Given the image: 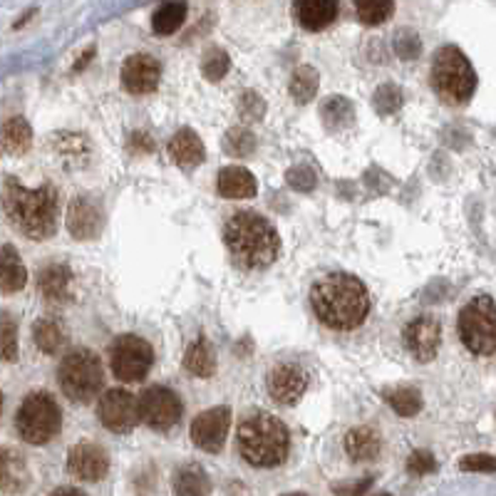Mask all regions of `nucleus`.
<instances>
[{"label": "nucleus", "instance_id": "obj_28", "mask_svg": "<svg viewBox=\"0 0 496 496\" xmlns=\"http://www.w3.org/2000/svg\"><path fill=\"white\" fill-rule=\"evenodd\" d=\"M321 117H323V124L328 130L343 132L355 122V109H353L350 99L328 98L323 102V107H321Z\"/></svg>", "mask_w": 496, "mask_h": 496}, {"label": "nucleus", "instance_id": "obj_36", "mask_svg": "<svg viewBox=\"0 0 496 496\" xmlns=\"http://www.w3.org/2000/svg\"><path fill=\"white\" fill-rule=\"evenodd\" d=\"M402 90H399L395 82H385L382 87H378V92H375V98H372V107L378 115H395L399 107H402Z\"/></svg>", "mask_w": 496, "mask_h": 496}, {"label": "nucleus", "instance_id": "obj_2", "mask_svg": "<svg viewBox=\"0 0 496 496\" xmlns=\"http://www.w3.org/2000/svg\"><path fill=\"white\" fill-rule=\"evenodd\" d=\"M3 211L15 231L33 241H45L57 231L60 218V194L53 184L40 189H25L15 179L3 186Z\"/></svg>", "mask_w": 496, "mask_h": 496}, {"label": "nucleus", "instance_id": "obj_32", "mask_svg": "<svg viewBox=\"0 0 496 496\" xmlns=\"http://www.w3.org/2000/svg\"><path fill=\"white\" fill-rule=\"evenodd\" d=\"M389 407L398 412L399 417H415L422 410V395L415 388H395L385 392Z\"/></svg>", "mask_w": 496, "mask_h": 496}, {"label": "nucleus", "instance_id": "obj_37", "mask_svg": "<svg viewBox=\"0 0 496 496\" xmlns=\"http://www.w3.org/2000/svg\"><path fill=\"white\" fill-rule=\"evenodd\" d=\"M228 67H231V60H228V55L224 50H209L204 55V65H201V73H204L206 80H211V82H218L221 77L227 75Z\"/></svg>", "mask_w": 496, "mask_h": 496}, {"label": "nucleus", "instance_id": "obj_17", "mask_svg": "<svg viewBox=\"0 0 496 496\" xmlns=\"http://www.w3.org/2000/svg\"><path fill=\"white\" fill-rule=\"evenodd\" d=\"M102 224H105V218H102V211H99L95 201L82 199V196H77V199L70 201V209H67V228H70V234L77 241H92V238H98L99 231H102Z\"/></svg>", "mask_w": 496, "mask_h": 496}, {"label": "nucleus", "instance_id": "obj_41", "mask_svg": "<svg viewBox=\"0 0 496 496\" xmlns=\"http://www.w3.org/2000/svg\"><path fill=\"white\" fill-rule=\"evenodd\" d=\"M437 469V459L432 457L430 452H412L410 459H407V472L415 476H424V475H432Z\"/></svg>", "mask_w": 496, "mask_h": 496}, {"label": "nucleus", "instance_id": "obj_31", "mask_svg": "<svg viewBox=\"0 0 496 496\" xmlns=\"http://www.w3.org/2000/svg\"><path fill=\"white\" fill-rule=\"evenodd\" d=\"M355 13L363 25H382L395 13V0H355Z\"/></svg>", "mask_w": 496, "mask_h": 496}, {"label": "nucleus", "instance_id": "obj_43", "mask_svg": "<svg viewBox=\"0 0 496 496\" xmlns=\"http://www.w3.org/2000/svg\"><path fill=\"white\" fill-rule=\"evenodd\" d=\"M132 147H140V150L144 151L154 150V144H151L150 137H147V134H140V132H137V134H132Z\"/></svg>", "mask_w": 496, "mask_h": 496}, {"label": "nucleus", "instance_id": "obj_14", "mask_svg": "<svg viewBox=\"0 0 496 496\" xmlns=\"http://www.w3.org/2000/svg\"><path fill=\"white\" fill-rule=\"evenodd\" d=\"M67 472L80 482H102L109 472L107 452L95 442L75 444L67 454Z\"/></svg>", "mask_w": 496, "mask_h": 496}, {"label": "nucleus", "instance_id": "obj_24", "mask_svg": "<svg viewBox=\"0 0 496 496\" xmlns=\"http://www.w3.org/2000/svg\"><path fill=\"white\" fill-rule=\"evenodd\" d=\"M382 449V440L372 427H355L346 434V452L353 462H372Z\"/></svg>", "mask_w": 496, "mask_h": 496}, {"label": "nucleus", "instance_id": "obj_27", "mask_svg": "<svg viewBox=\"0 0 496 496\" xmlns=\"http://www.w3.org/2000/svg\"><path fill=\"white\" fill-rule=\"evenodd\" d=\"M33 340L40 353H45V355H57L63 350V346H65V330L53 318H40L33 325Z\"/></svg>", "mask_w": 496, "mask_h": 496}, {"label": "nucleus", "instance_id": "obj_46", "mask_svg": "<svg viewBox=\"0 0 496 496\" xmlns=\"http://www.w3.org/2000/svg\"><path fill=\"white\" fill-rule=\"evenodd\" d=\"M0 412H3V392H0Z\"/></svg>", "mask_w": 496, "mask_h": 496}, {"label": "nucleus", "instance_id": "obj_5", "mask_svg": "<svg viewBox=\"0 0 496 496\" xmlns=\"http://www.w3.org/2000/svg\"><path fill=\"white\" fill-rule=\"evenodd\" d=\"M432 87H434L437 98L447 105H464L472 99L476 90V73L459 47L447 45L434 53Z\"/></svg>", "mask_w": 496, "mask_h": 496}, {"label": "nucleus", "instance_id": "obj_20", "mask_svg": "<svg viewBox=\"0 0 496 496\" xmlns=\"http://www.w3.org/2000/svg\"><path fill=\"white\" fill-rule=\"evenodd\" d=\"M169 157L182 169H194L204 162V141L199 140V134L194 130H179L169 141Z\"/></svg>", "mask_w": 496, "mask_h": 496}, {"label": "nucleus", "instance_id": "obj_44", "mask_svg": "<svg viewBox=\"0 0 496 496\" xmlns=\"http://www.w3.org/2000/svg\"><path fill=\"white\" fill-rule=\"evenodd\" d=\"M367 486H370V479H367L365 484H357V486H338L335 492H338V494H360V492H365Z\"/></svg>", "mask_w": 496, "mask_h": 496}, {"label": "nucleus", "instance_id": "obj_10", "mask_svg": "<svg viewBox=\"0 0 496 496\" xmlns=\"http://www.w3.org/2000/svg\"><path fill=\"white\" fill-rule=\"evenodd\" d=\"M182 399L174 389L154 385V388L141 392L140 415L154 432H169L172 427H176L182 420Z\"/></svg>", "mask_w": 496, "mask_h": 496}, {"label": "nucleus", "instance_id": "obj_42", "mask_svg": "<svg viewBox=\"0 0 496 496\" xmlns=\"http://www.w3.org/2000/svg\"><path fill=\"white\" fill-rule=\"evenodd\" d=\"M238 102H241L238 109H241V117L244 119H261L263 112H266V102L256 92H244Z\"/></svg>", "mask_w": 496, "mask_h": 496}, {"label": "nucleus", "instance_id": "obj_18", "mask_svg": "<svg viewBox=\"0 0 496 496\" xmlns=\"http://www.w3.org/2000/svg\"><path fill=\"white\" fill-rule=\"evenodd\" d=\"M38 291L47 303H67L73 298V270L65 263H50L38 273Z\"/></svg>", "mask_w": 496, "mask_h": 496}, {"label": "nucleus", "instance_id": "obj_4", "mask_svg": "<svg viewBox=\"0 0 496 496\" xmlns=\"http://www.w3.org/2000/svg\"><path fill=\"white\" fill-rule=\"evenodd\" d=\"M291 449V434L276 415H248L238 427V452L251 466L270 469L286 462Z\"/></svg>", "mask_w": 496, "mask_h": 496}, {"label": "nucleus", "instance_id": "obj_9", "mask_svg": "<svg viewBox=\"0 0 496 496\" xmlns=\"http://www.w3.org/2000/svg\"><path fill=\"white\" fill-rule=\"evenodd\" d=\"M151 363H154V350L140 335H122L115 340L112 353H109L112 372L122 382L144 380L151 370Z\"/></svg>", "mask_w": 496, "mask_h": 496}, {"label": "nucleus", "instance_id": "obj_8", "mask_svg": "<svg viewBox=\"0 0 496 496\" xmlns=\"http://www.w3.org/2000/svg\"><path fill=\"white\" fill-rule=\"evenodd\" d=\"M457 330L464 347L475 355L496 353V303L489 295H476L459 313Z\"/></svg>", "mask_w": 496, "mask_h": 496}, {"label": "nucleus", "instance_id": "obj_7", "mask_svg": "<svg viewBox=\"0 0 496 496\" xmlns=\"http://www.w3.org/2000/svg\"><path fill=\"white\" fill-rule=\"evenodd\" d=\"M15 430L28 444H47L63 430V412L47 392H30L15 415Z\"/></svg>", "mask_w": 496, "mask_h": 496}, {"label": "nucleus", "instance_id": "obj_22", "mask_svg": "<svg viewBox=\"0 0 496 496\" xmlns=\"http://www.w3.org/2000/svg\"><path fill=\"white\" fill-rule=\"evenodd\" d=\"M25 283H28V270L22 266L21 253L11 244L0 246V293L3 295L18 293L25 288Z\"/></svg>", "mask_w": 496, "mask_h": 496}, {"label": "nucleus", "instance_id": "obj_12", "mask_svg": "<svg viewBox=\"0 0 496 496\" xmlns=\"http://www.w3.org/2000/svg\"><path fill=\"white\" fill-rule=\"evenodd\" d=\"M228 427H231V407H211V410L196 415L192 422V442L204 452H221L227 444Z\"/></svg>", "mask_w": 496, "mask_h": 496}, {"label": "nucleus", "instance_id": "obj_13", "mask_svg": "<svg viewBox=\"0 0 496 496\" xmlns=\"http://www.w3.org/2000/svg\"><path fill=\"white\" fill-rule=\"evenodd\" d=\"M405 346L420 363H430L442 346V325L432 315H420L405 328Z\"/></svg>", "mask_w": 496, "mask_h": 496}, {"label": "nucleus", "instance_id": "obj_33", "mask_svg": "<svg viewBox=\"0 0 496 496\" xmlns=\"http://www.w3.org/2000/svg\"><path fill=\"white\" fill-rule=\"evenodd\" d=\"M318 82H321V77H318V73H315L313 67H308V65L298 67L291 77L293 99H295V102H301V105L311 102V99L315 98V92H318Z\"/></svg>", "mask_w": 496, "mask_h": 496}, {"label": "nucleus", "instance_id": "obj_45", "mask_svg": "<svg viewBox=\"0 0 496 496\" xmlns=\"http://www.w3.org/2000/svg\"><path fill=\"white\" fill-rule=\"evenodd\" d=\"M55 494H82V492L73 489V486H60V489H55Z\"/></svg>", "mask_w": 496, "mask_h": 496}, {"label": "nucleus", "instance_id": "obj_30", "mask_svg": "<svg viewBox=\"0 0 496 496\" xmlns=\"http://www.w3.org/2000/svg\"><path fill=\"white\" fill-rule=\"evenodd\" d=\"M174 492L176 494H206V492H211V484H209V476H206L201 466L189 464V466L176 469V475H174Z\"/></svg>", "mask_w": 496, "mask_h": 496}, {"label": "nucleus", "instance_id": "obj_21", "mask_svg": "<svg viewBox=\"0 0 496 496\" xmlns=\"http://www.w3.org/2000/svg\"><path fill=\"white\" fill-rule=\"evenodd\" d=\"M30 482L28 464L21 452L11 447H0V489L3 492H21Z\"/></svg>", "mask_w": 496, "mask_h": 496}, {"label": "nucleus", "instance_id": "obj_26", "mask_svg": "<svg viewBox=\"0 0 496 496\" xmlns=\"http://www.w3.org/2000/svg\"><path fill=\"white\" fill-rule=\"evenodd\" d=\"M186 13H189V8H186L184 0H169V3H164V5H159V8L154 11V15H151V30L157 35L176 33L184 25V21H186Z\"/></svg>", "mask_w": 496, "mask_h": 496}, {"label": "nucleus", "instance_id": "obj_40", "mask_svg": "<svg viewBox=\"0 0 496 496\" xmlns=\"http://www.w3.org/2000/svg\"><path fill=\"white\" fill-rule=\"evenodd\" d=\"M464 472H486V475H496V457L494 454H469L459 462Z\"/></svg>", "mask_w": 496, "mask_h": 496}, {"label": "nucleus", "instance_id": "obj_11", "mask_svg": "<svg viewBox=\"0 0 496 496\" xmlns=\"http://www.w3.org/2000/svg\"><path fill=\"white\" fill-rule=\"evenodd\" d=\"M98 417L109 432H117V434L132 432L141 422L140 399L127 389H109L99 399Z\"/></svg>", "mask_w": 496, "mask_h": 496}, {"label": "nucleus", "instance_id": "obj_16", "mask_svg": "<svg viewBox=\"0 0 496 496\" xmlns=\"http://www.w3.org/2000/svg\"><path fill=\"white\" fill-rule=\"evenodd\" d=\"M305 389H308V378L301 367L286 363V365H276L269 372V392L278 405L291 407L305 395Z\"/></svg>", "mask_w": 496, "mask_h": 496}, {"label": "nucleus", "instance_id": "obj_34", "mask_svg": "<svg viewBox=\"0 0 496 496\" xmlns=\"http://www.w3.org/2000/svg\"><path fill=\"white\" fill-rule=\"evenodd\" d=\"M0 360L3 363L18 360V323L11 313H0Z\"/></svg>", "mask_w": 496, "mask_h": 496}, {"label": "nucleus", "instance_id": "obj_35", "mask_svg": "<svg viewBox=\"0 0 496 496\" xmlns=\"http://www.w3.org/2000/svg\"><path fill=\"white\" fill-rule=\"evenodd\" d=\"M224 150H227L228 157H236V159L251 157L256 151V137L248 130H244V127H234L224 137Z\"/></svg>", "mask_w": 496, "mask_h": 496}, {"label": "nucleus", "instance_id": "obj_6", "mask_svg": "<svg viewBox=\"0 0 496 496\" xmlns=\"http://www.w3.org/2000/svg\"><path fill=\"white\" fill-rule=\"evenodd\" d=\"M57 382L67 399L87 405L98 398L102 382H105L102 360L85 347L73 350L70 355L63 357V363L57 367Z\"/></svg>", "mask_w": 496, "mask_h": 496}, {"label": "nucleus", "instance_id": "obj_23", "mask_svg": "<svg viewBox=\"0 0 496 496\" xmlns=\"http://www.w3.org/2000/svg\"><path fill=\"white\" fill-rule=\"evenodd\" d=\"M259 192L256 176L244 167H227L218 172V194L227 199H251Z\"/></svg>", "mask_w": 496, "mask_h": 496}, {"label": "nucleus", "instance_id": "obj_38", "mask_svg": "<svg viewBox=\"0 0 496 496\" xmlns=\"http://www.w3.org/2000/svg\"><path fill=\"white\" fill-rule=\"evenodd\" d=\"M286 182L291 184L295 192H313L318 176H315V172L308 167V164H298V167L288 169Z\"/></svg>", "mask_w": 496, "mask_h": 496}, {"label": "nucleus", "instance_id": "obj_3", "mask_svg": "<svg viewBox=\"0 0 496 496\" xmlns=\"http://www.w3.org/2000/svg\"><path fill=\"white\" fill-rule=\"evenodd\" d=\"M224 241L231 251V259L246 270L269 269L281 253L278 231L266 216L256 211H238L231 216L224 228Z\"/></svg>", "mask_w": 496, "mask_h": 496}, {"label": "nucleus", "instance_id": "obj_39", "mask_svg": "<svg viewBox=\"0 0 496 496\" xmlns=\"http://www.w3.org/2000/svg\"><path fill=\"white\" fill-rule=\"evenodd\" d=\"M395 50L402 60H417L422 55V40L412 30H402L398 35V43H395Z\"/></svg>", "mask_w": 496, "mask_h": 496}, {"label": "nucleus", "instance_id": "obj_15", "mask_svg": "<svg viewBox=\"0 0 496 496\" xmlns=\"http://www.w3.org/2000/svg\"><path fill=\"white\" fill-rule=\"evenodd\" d=\"M162 77V65L157 57L151 55L137 53L127 57V63L122 65V87L132 95H150L159 85Z\"/></svg>", "mask_w": 496, "mask_h": 496}, {"label": "nucleus", "instance_id": "obj_25", "mask_svg": "<svg viewBox=\"0 0 496 496\" xmlns=\"http://www.w3.org/2000/svg\"><path fill=\"white\" fill-rule=\"evenodd\" d=\"M184 365L186 370L196 375V378H211L216 372V355L211 343L206 340L204 335H199L194 343L189 346L186 355H184Z\"/></svg>", "mask_w": 496, "mask_h": 496}, {"label": "nucleus", "instance_id": "obj_29", "mask_svg": "<svg viewBox=\"0 0 496 496\" xmlns=\"http://www.w3.org/2000/svg\"><path fill=\"white\" fill-rule=\"evenodd\" d=\"M33 144V130L28 124V119L13 117L3 124V147L11 154H25Z\"/></svg>", "mask_w": 496, "mask_h": 496}, {"label": "nucleus", "instance_id": "obj_1", "mask_svg": "<svg viewBox=\"0 0 496 496\" xmlns=\"http://www.w3.org/2000/svg\"><path fill=\"white\" fill-rule=\"evenodd\" d=\"M311 305L318 321L333 330H355L370 315V293L365 283L350 273H330L315 283Z\"/></svg>", "mask_w": 496, "mask_h": 496}, {"label": "nucleus", "instance_id": "obj_19", "mask_svg": "<svg viewBox=\"0 0 496 496\" xmlns=\"http://www.w3.org/2000/svg\"><path fill=\"white\" fill-rule=\"evenodd\" d=\"M293 13L301 28L318 33L338 18V0H295Z\"/></svg>", "mask_w": 496, "mask_h": 496}]
</instances>
